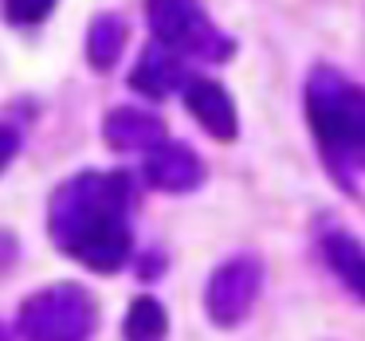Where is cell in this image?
I'll return each mask as SVG.
<instances>
[{
    "instance_id": "obj_1",
    "label": "cell",
    "mask_w": 365,
    "mask_h": 341,
    "mask_svg": "<svg viewBox=\"0 0 365 341\" xmlns=\"http://www.w3.org/2000/svg\"><path fill=\"white\" fill-rule=\"evenodd\" d=\"M130 173H75L48 200V236L95 275H118L134 255Z\"/></svg>"
},
{
    "instance_id": "obj_2",
    "label": "cell",
    "mask_w": 365,
    "mask_h": 341,
    "mask_svg": "<svg viewBox=\"0 0 365 341\" xmlns=\"http://www.w3.org/2000/svg\"><path fill=\"white\" fill-rule=\"evenodd\" d=\"M307 122L326 165L349 189V169L365 165V87L334 67H314L307 79Z\"/></svg>"
},
{
    "instance_id": "obj_3",
    "label": "cell",
    "mask_w": 365,
    "mask_h": 341,
    "mask_svg": "<svg viewBox=\"0 0 365 341\" xmlns=\"http://www.w3.org/2000/svg\"><path fill=\"white\" fill-rule=\"evenodd\" d=\"M95 330H98V302L79 283L40 286L16 310L20 341H91Z\"/></svg>"
},
{
    "instance_id": "obj_4",
    "label": "cell",
    "mask_w": 365,
    "mask_h": 341,
    "mask_svg": "<svg viewBox=\"0 0 365 341\" xmlns=\"http://www.w3.org/2000/svg\"><path fill=\"white\" fill-rule=\"evenodd\" d=\"M145 20L158 43L173 48L177 56L200 59V63H224L232 59L236 43L208 20L200 0H145Z\"/></svg>"
},
{
    "instance_id": "obj_5",
    "label": "cell",
    "mask_w": 365,
    "mask_h": 341,
    "mask_svg": "<svg viewBox=\"0 0 365 341\" xmlns=\"http://www.w3.org/2000/svg\"><path fill=\"white\" fill-rule=\"evenodd\" d=\"M263 259L252 251H240L224 259L205 283V314L216 330H236L252 318L263 290Z\"/></svg>"
},
{
    "instance_id": "obj_6",
    "label": "cell",
    "mask_w": 365,
    "mask_h": 341,
    "mask_svg": "<svg viewBox=\"0 0 365 341\" xmlns=\"http://www.w3.org/2000/svg\"><path fill=\"white\" fill-rule=\"evenodd\" d=\"M142 177H145V184H153V189L181 196V192L200 189L205 165H200V157L185 142H161V145H153V149L145 153Z\"/></svg>"
},
{
    "instance_id": "obj_7",
    "label": "cell",
    "mask_w": 365,
    "mask_h": 341,
    "mask_svg": "<svg viewBox=\"0 0 365 341\" xmlns=\"http://www.w3.org/2000/svg\"><path fill=\"white\" fill-rule=\"evenodd\" d=\"M189 83L192 79H189V71H185L181 56H177L173 48H165V43H150V48L142 51V59H138V67L130 71V87H134L138 95L153 98V103L185 90Z\"/></svg>"
},
{
    "instance_id": "obj_8",
    "label": "cell",
    "mask_w": 365,
    "mask_h": 341,
    "mask_svg": "<svg viewBox=\"0 0 365 341\" xmlns=\"http://www.w3.org/2000/svg\"><path fill=\"white\" fill-rule=\"evenodd\" d=\"M185 106H189V114L200 122V130H205L208 137H216V142H236V134H240L236 103H232V95L220 83L192 79L189 87H185Z\"/></svg>"
},
{
    "instance_id": "obj_9",
    "label": "cell",
    "mask_w": 365,
    "mask_h": 341,
    "mask_svg": "<svg viewBox=\"0 0 365 341\" xmlns=\"http://www.w3.org/2000/svg\"><path fill=\"white\" fill-rule=\"evenodd\" d=\"M103 142L114 153H150L165 142V122L138 106H118L103 118Z\"/></svg>"
},
{
    "instance_id": "obj_10",
    "label": "cell",
    "mask_w": 365,
    "mask_h": 341,
    "mask_svg": "<svg viewBox=\"0 0 365 341\" xmlns=\"http://www.w3.org/2000/svg\"><path fill=\"white\" fill-rule=\"evenodd\" d=\"M318 251H322L326 267L338 275V283L346 286L357 302H365V247L357 243L349 231L326 228L322 236H318Z\"/></svg>"
},
{
    "instance_id": "obj_11",
    "label": "cell",
    "mask_w": 365,
    "mask_h": 341,
    "mask_svg": "<svg viewBox=\"0 0 365 341\" xmlns=\"http://www.w3.org/2000/svg\"><path fill=\"white\" fill-rule=\"evenodd\" d=\"M126 20L118 12H98L91 20V32H87V59L95 71H110L114 63L122 59V48H126Z\"/></svg>"
},
{
    "instance_id": "obj_12",
    "label": "cell",
    "mask_w": 365,
    "mask_h": 341,
    "mask_svg": "<svg viewBox=\"0 0 365 341\" xmlns=\"http://www.w3.org/2000/svg\"><path fill=\"white\" fill-rule=\"evenodd\" d=\"M169 337V310L153 294H138L122 318V341H165Z\"/></svg>"
},
{
    "instance_id": "obj_13",
    "label": "cell",
    "mask_w": 365,
    "mask_h": 341,
    "mask_svg": "<svg viewBox=\"0 0 365 341\" xmlns=\"http://www.w3.org/2000/svg\"><path fill=\"white\" fill-rule=\"evenodd\" d=\"M51 9H56V0H4V16L20 28H32L40 20H48Z\"/></svg>"
},
{
    "instance_id": "obj_14",
    "label": "cell",
    "mask_w": 365,
    "mask_h": 341,
    "mask_svg": "<svg viewBox=\"0 0 365 341\" xmlns=\"http://www.w3.org/2000/svg\"><path fill=\"white\" fill-rule=\"evenodd\" d=\"M20 153V130L12 126H0V173L9 169V161Z\"/></svg>"
},
{
    "instance_id": "obj_15",
    "label": "cell",
    "mask_w": 365,
    "mask_h": 341,
    "mask_svg": "<svg viewBox=\"0 0 365 341\" xmlns=\"http://www.w3.org/2000/svg\"><path fill=\"white\" fill-rule=\"evenodd\" d=\"M0 341H20V333H16V330H12V325H9V322H0Z\"/></svg>"
}]
</instances>
